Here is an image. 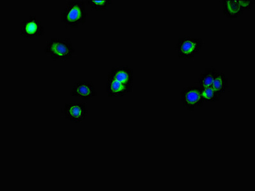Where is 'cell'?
<instances>
[{
    "label": "cell",
    "instance_id": "1",
    "mask_svg": "<svg viewBox=\"0 0 255 191\" xmlns=\"http://www.w3.org/2000/svg\"><path fill=\"white\" fill-rule=\"evenodd\" d=\"M133 69L127 66H116L108 73L106 93L108 98L121 99L132 90Z\"/></svg>",
    "mask_w": 255,
    "mask_h": 191
},
{
    "label": "cell",
    "instance_id": "2",
    "mask_svg": "<svg viewBox=\"0 0 255 191\" xmlns=\"http://www.w3.org/2000/svg\"><path fill=\"white\" fill-rule=\"evenodd\" d=\"M65 28L78 29L87 22L89 13L85 0H70L62 12Z\"/></svg>",
    "mask_w": 255,
    "mask_h": 191
},
{
    "label": "cell",
    "instance_id": "3",
    "mask_svg": "<svg viewBox=\"0 0 255 191\" xmlns=\"http://www.w3.org/2000/svg\"><path fill=\"white\" fill-rule=\"evenodd\" d=\"M45 55L53 62H65L71 59L76 54L75 49L69 37H53L47 41L45 47Z\"/></svg>",
    "mask_w": 255,
    "mask_h": 191
},
{
    "label": "cell",
    "instance_id": "4",
    "mask_svg": "<svg viewBox=\"0 0 255 191\" xmlns=\"http://www.w3.org/2000/svg\"><path fill=\"white\" fill-rule=\"evenodd\" d=\"M204 45L202 38L189 36L180 37L175 46L178 58L187 62L193 60L200 53Z\"/></svg>",
    "mask_w": 255,
    "mask_h": 191
},
{
    "label": "cell",
    "instance_id": "5",
    "mask_svg": "<svg viewBox=\"0 0 255 191\" xmlns=\"http://www.w3.org/2000/svg\"><path fill=\"white\" fill-rule=\"evenodd\" d=\"M202 89L199 86L184 87L180 92V100L183 107L187 111L194 112L204 106V101L202 95Z\"/></svg>",
    "mask_w": 255,
    "mask_h": 191
},
{
    "label": "cell",
    "instance_id": "6",
    "mask_svg": "<svg viewBox=\"0 0 255 191\" xmlns=\"http://www.w3.org/2000/svg\"><path fill=\"white\" fill-rule=\"evenodd\" d=\"M89 114L87 103L74 102L67 103L62 109V115L66 120L74 123L83 122Z\"/></svg>",
    "mask_w": 255,
    "mask_h": 191
},
{
    "label": "cell",
    "instance_id": "7",
    "mask_svg": "<svg viewBox=\"0 0 255 191\" xmlns=\"http://www.w3.org/2000/svg\"><path fill=\"white\" fill-rule=\"evenodd\" d=\"M46 34L44 26L42 22L35 15H31L28 19L23 20L20 25V35L26 40L33 38L43 37Z\"/></svg>",
    "mask_w": 255,
    "mask_h": 191
},
{
    "label": "cell",
    "instance_id": "8",
    "mask_svg": "<svg viewBox=\"0 0 255 191\" xmlns=\"http://www.w3.org/2000/svg\"><path fill=\"white\" fill-rule=\"evenodd\" d=\"M70 95L72 98L89 101L98 96L94 84L90 81L81 80L74 83Z\"/></svg>",
    "mask_w": 255,
    "mask_h": 191
},
{
    "label": "cell",
    "instance_id": "9",
    "mask_svg": "<svg viewBox=\"0 0 255 191\" xmlns=\"http://www.w3.org/2000/svg\"><path fill=\"white\" fill-rule=\"evenodd\" d=\"M223 15L227 19L234 20L242 16L243 10L238 3V0H222L221 1Z\"/></svg>",
    "mask_w": 255,
    "mask_h": 191
},
{
    "label": "cell",
    "instance_id": "10",
    "mask_svg": "<svg viewBox=\"0 0 255 191\" xmlns=\"http://www.w3.org/2000/svg\"><path fill=\"white\" fill-rule=\"evenodd\" d=\"M218 73V69L214 67L205 68L204 70L200 73L197 80L198 86L202 89L211 87Z\"/></svg>",
    "mask_w": 255,
    "mask_h": 191
},
{
    "label": "cell",
    "instance_id": "11",
    "mask_svg": "<svg viewBox=\"0 0 255 191\" xmlns=\"http://www.w3.org/2000/svg\"><path fill=\"white\" fill-rule=\"evenodd\" d=\"M229 81L225 72H219L214 79L212 87L218 93L223 94L229 88Z\"/></svg>",
    "mask_w": 255,
    "mask_h": 191
},
{
    "label": "cell",
    "instance_id": "12",
    "mask_svg": "<svg viewBox=\"0 0 255 191\" xmlns=\"http://www.w3.org/2000/svg\"><path fill=\"white\" fill-rule=\"evenodd\" d=\"M85 2L90 10L94 11L107 10L113 4L112 0H85Z\"/></svg>",
    "mask_w": 255,
    "mask_h": 191
},
{
    "label": "cell",
    "instance_id": "13",
    "mask_svg": "<svg viewBox=\"0 0 255 191\" xmlns=\"http://www.w3.org/2000/svg\"><path fill=\"white\" fill-rule=\"evenodd\" d=\"M203 100L205 102L217 103L220 102L222 94L218 93L213 87L203 89L202 91Z\"/></svg>",
    "mask_w": 255,
    "mask_h": 191
},
{
    "label": "cell",
    "instance_id": "14",
    "mask_svg": "<svg viewBox=\"0 0 255 191\" xmlns=\"http://www.w3.org/2000/svg\"><path fill=\"white\" fill-rule=\"evenodd\" d=\"M238 3L243 12H245V11L252 10L254 7L255 1V0H238Z\"/></svg>",
    "mask_w": 255,
    "mask_h": 191
}]
</instances>
